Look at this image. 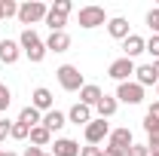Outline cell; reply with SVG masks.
<instances>
[{
	"label": "cell",
	"mask_w": 159,
	"mask_h": 156,
	"mask_svg": "<svg viewBox=\"0 0 159 156\" xmlns=\"http://www.w3.org/2000/svg\"><path fill=\"white\" fill-rule=\"evenodd\" d=\"M135 83H138L141 89H144V86H156L159 77L153 74V64H138V67H135Z\"/></svg>",
	"instance_id": "16"
},
{
	"label": "cell",
	"mask_w": 159,
	"mask_h": 156,
	"mask_svg": "<svg viewBox=\"0 0 159 156\" xmlns=\"http://www.w3.org/2000/svg\"><path fill=\"white\" fill-rule=\"evenodd\" d=\"M132 144H135V138L129 132V126H119V129H110L104 150H110L113 156H129V147H132Z\"/></svg>",
	"instance_id": "2"
},
{
	"label": "cell",
	"mask_w": 159,
	"mask_h": 156,
	"mask_svg": "<svg viewBox=\"0 0 159 156\" xmlns=\"http://www.w3.org/2000/svg\"><path fill=\"white\" fill-rule=\"evenodd\" d=\"M9 104H12V92H9V86H3V83H0V113H3Z\"/></svg>",
	"instance_id": "25"
},
{
	"label": "cell",
	"mask_w": 159,
	"mask_h": 156,
	"mask_svg": "<svg viewBox=\"0 0 159 156\" xmlns=\"http://www.w3.org/2000/svg\"><path fill=\"white\" fill-rule=\"evenodd\" d=\"M0 156H19V153H12V150H3V153H0Z\"/></svg>",
	"instance_id": "36"
},
{
	"label": "cell",
	"mask_w": 159,
	"mask_h": 156,
	"mask_svg": "<svg viewBox=\"0 0 159 156\" xmlns=\"http://www.w3.org/2000/svg\"><path fill=\"white\" fill-rule=\"evenodd\" d=\"M135 67H138L135 61L122 55V58L110 61V67H107V77H110V80H116V83H129V80L135 77Z\"/></svg>",
	"instance_id": "5"
},
{
	"label": "cell",
	"mask_w": 159,
	"mask_h": 156,
	"mask_svg": "<svg viewBox=\"0 0 159 156\" xmlns=\"http://www.w3.org/2000/svg\"><path fill=\"white\" fill-rule=\"evenodd\" d=\"M21 58V46L16 40H0V61L3 64H16Z\"/></svg>",
	"instance_id": "11"
},
{
	"label": "cell",
	"mask_w": 159,
	"mask_h": 156,
	"mask_svg": "<svg viewBox=\"0 0 159 156\" xmlns=\"http://www.w3.org/2000/svg\"><path fill=\"white\" fill-rule=\"evenodd\" d=\"M31 107H37L40 113H43V110L49 113V110H52V92H49L46 86H37L34 95H31Z\"/></svg>",
	"instance_id": "12"
},
{
	"label": "cell",
	"mask_w": 159,
	"mask_h": 156,
	"mask_svg": "<svg viewBox=\"0 0 159 156\" xmlns=\"http://www.w3.org/2000/svg\"><path fill=\"white\" fill-rule=\"evenodd\" d=\"M9 132H12V122H9V119H0V141H6Z\"/></svg>",
	"instance_id": "31"
},
{
	"label": "cell",
	"mask_w": 159,
	"mask_h": 156,
	"mask_svg": "<svg viewBox=\"0 0 159 156\" xmlns=\"http://www.w3.org/2000/svg\"><path fill=\"white\" fill-rule=\"evenodd\" d=\"M70 49V37H67V31H55V34H49L46 40V52H67Z\"/></svg>",
	"instance_id": "14"
},
{
	"label": "cell",
	"mask_w": 159,
	"mask_h": 156,
	"mask_svg": "<svg viewBox=\"0 0 159 156\" xmlns=\"http://www.w3.org/2000/svg\"><path fill=\"white\" fill-rule=\"evenodd\" d=\"M19 122H25L28 129H34V126H40V122H43V117H40V110H37V107H31V104H28V107H21Z\"/></svg>",
	"instance_id": "21"
},
{
	"label": "cell",
	"mask_w": 159,
	"mask_h": 156,
	"mask_svg": "<svg viewBox=\"0 0 159 156\" xmlns=\"http://www.w3.org/2000/svg\"><path fill=\"white\" fill-rule=\"evenodd\" d=\"M21 156H46V153H43V147H34V144H31V147H28Z\"/></svg>",
	"instance_id": "34"
},
{
	"label": "cell",
	"mask_w": 159,
	"mask_h": 156,
	"mask_svg": "<svg viewBox=\"0 0 159 156\" xmlns=\"http://www.w3.org/2000/svg\"><path fill=\"white\" fill-rule=\"evenodd\" d=\"M156 101H159V83H156Z\"/></svg>",
	"instance_id": "38"
},
{
	"label": "cell",
	"mask_w": 159,
	"mask_h": 156,
	"mask_svg": "<svg viewBox=\"0 0 159 156\" xmlns=\"http://www.w3.org/2000/svg\"><path fill=\"white\" fill-rule=\"evenodd\" d=\"M67 119L77 122V126H89L95 117H92V107H86V104H74V107L67 110Z\"/></svg>",
	"instance_id": "15"
},
{
	"label": "cell",
	"mask_w": 159,
	"mask_h": 156,
	"mask_svg": "<svg viewBox=\"0 0 159 156\" xmlns=\"http://www.w3.org/2000/svg\"><path fill=\"white\" fill-rule=\"evenodd\" d=\"M28 135H31V129H28L25 122H19V119H16V122H12V132H9V138H12V141H25Z\"/></svg>",
	"instance_id": "24"
},
{
	"label": "cell",
	"mask_w": 159,
	"mask_h": 156,
	"mask_svg": "<svg viewBox=\"0 0 159 156\" xmlns=\"http://www.w3.org/2000/svg\"><path fill=\"white\" fill-rule=\"evenodd\" d=\"M55 77H58V86L64 92H80V89L86 86V80H83L77 64H61L58 71H55Z\"/></svg>",
	"instance_id": "3"
},
{
	"label": "cell",
	"mask_w": 159,
	"mask_h": 156,
	"mask_svg": "<svg viewBox=\"0 0 159 156\" xmlns=\"http://www.w3.org/2000/svg\"><path fill=\"white\" fill-rule=\"evenodd\" d=\"M101 98H104V92H101V86H95V83H86L80 89V104H86V107H95Z\"/></svg>",
	"instance_id": "13"
},
{
	"label": "cell",
	"mask_w": 159,
	"mask_h": 156,
	"mask_svg": "<svg viewBox=\"0 0 159 156\" xmlns=\"http://www.w3.org/2000/svg\"><path fill=\"white\" fill-rule=\"evenodd\" d=\"M129 156H150V150H147V144H132Z\"/></svg>",
	"instance_id": "29"
},
{
	"label": "cell",
	"mask_w": 159,
	"mask_h": 156,
	"mask_svg": "<svg viewBox=\"0 0 159 156\" xmlns=\"http://www.w3.org/2000/svg\"><path fill=\"white\" fill-rule=\"evenodd\" d=\"M46 12H49L46 3H40V0H28V3H21V6H19V21H21V25H37V21L46 19Z\"/></svg>",
	"instance_id": "4"
},
{
	"label": "cell",
	"mask_w": 159,
	"mask_h": 156,
	"mask_svg": "<svg viewBox=\"0 0 159 156\" xmlns=\"http://www.w3.org/2000/svg\"><path fill=\"white\" fill-rule=\"evenodd\" d=\"M80 156H101V147L89 144V147H83V150H80Z\"/></svg>",
	"instance_id": "32"
},
{
	"label": "cell",
	"mask_w": 159,
	"mask_h": 156,
	"mask_svg": "<svg viewBox=\"0 0 159 156\" xmlns=\"http://www.w3.org/2000/svg\"><path fill=\"white\" fill-rule=\"evenodd\" d=\"M147 25H150V31H153V34L159 37V6H156V9H150V12H147Z\"/></svg>",
	"instance_id": "26"
},
{
	"label": "cell",
	"mask_w": 159,
	"mask_h": 156,
	"mask_svg": "<svg viewBox=\"0 0 159 156\" xmlns=\"http://www.w3.org/2000/svg\"><path fill=\"white\" fill-rule=\"evenodd\" d=\"M101 156H113V153H110V150H101Z\"/></svg>",
	"instance_id": "37"
},
{
	"label": "cell",
	"mask_w": 159,
	"mask_h": 156,
	"mask_svg": "<svg viewBox=\"0 0 159 156\" xmlns=\"http://www.w3.org/2000/svg\"><path fill=\"white\" fill-rule=\"evenodd\" d=\"M147 52H150V55H153V61L159 58V37H156V34H153V37L147 40Z\"/></svg>",
	"instance_id": "28"
},
{
	"label": "cell",
	"mask_w": 159,
	"mask_h": 156,
	"mask_svg": "<svg viewBox=\"0 0 159 156\" xmlns=\"http://www.w3.org/2000/svg\"><path fill=\"white\" fill-rule=\"evenodd\" d=\"M43 126L49 129V132H58L67 126V113H61V110H49V113H43Z\"/></svg>",
	"instance_id": "20"
},
{
	"label": "cell",
	"mask_w": 159,
	"mask_h": 156,
	"mask_svg": "<svg viewBox=\"0 0 159 156\" xmlns=\"http://www.w3.org/2000/svg\"><path fill=\"white\" fill-rule=\"evenodd\" d=\"M107 135H110V126H107V119H98V117H95L89 126H86V141H89V144H95V147H98V144H101Z\"/></svg>",
	"instance_id": "8"
},
{
	"label": "cell",
	"mask_w": 159,
	"mask_h": 156,
	"mask_svg": "<svg viewBox=\"0 0 159 156\" xmlns=\"http://www.w3.org/2000/svg\"><path fill=\"white\" fill-rule=\"evenodd\" d=\"M153 74H156V77H159V58L153 61Z\"/></svg>",
	"instance_id": "35"
},
{
	"label": "cell",
	"mask_w": 159,
	"mask_h": 156,
	"mask_svg": "<svg viewBox=\"0 0 159 156\" xmlns=\"http://www.w3.org/2000/svg\"><path fill=\"white\" fill-rule=\"evenodd\" d=\"M107 31H110V37L113 40H125L132 31H129V19H122V16H116V19H107Z\"/></svg>",
	"instance_id": "17"
},
{
	"label": "cell",
	"mask_w": 159,
	"mask_h": 156,
	"mask_svg": "<svg viewBox=\"0 0 159 156\" xmlns=\"http://www.w3.org/2000/svg\"><path fill=\"white\" fill-rule=\"evenodd\" d=\"M46 25H49V31L55 34V31H64V25H67V16H61V12H55L52 6H49V12H46Z\"/></svg>",
	"instance_id": "22"
},
{
	"label": "cell",
	"mask_w": 159,
	"mask_h": 156,
	"mask_svg": "<svg viewBox=\"0 0 159 156\" xmlns=\"http://www.w3.org/2000/svg\"><path fill=\"white\" fill-rule=\"evenodd\" d=\"M144 132H147V135H153V132H159V122L153 117H144Z\"/></svg>",
	"instance_id": "30"
},
{
	"label": "cell",
	"mask_w": 159,
	"mask_h": 156,
	"mask_svg": "<svg viewBox=\"0 0 159 156\" xmlns=\"http://www.w3.org/2000/svg\"><path fill=\"white\" fill-rule=\"evenodd\" d=\"M141 52H147V40L141 37V34H129V37L122 40V55L125 58L135 61V55H141Z\"/></svg>",
	"instance_id": "9"
},
{
	"label": "cell",
	"mask_w": 159,
	"mask_h": 156,
	"mask_svg": "<svg viewBox=\"0 0 159 156\" xmlns=\"http://www.w3.org/2000/svg\"><path fill=\"white\" fill-rule=\"evenodd\" d=\"M101 25H107L104 6H83V9H80V28L92 31V28H101Z\"/></svg>",
	"instance_id": "6"
},
{
	"label": "cell",
	"mask_w": 159,
	"mask_h": 156,
	"mask_svg": "<svg viewBox=\"0 0 159 156\" xmlns=\"http://www.w3.org/2000/svg\"><path fill=\"white\" fill-rule=\"evenodd\" d=\"M116 101H122V104H141L144 101V89H141L135 80L116 83Z\"/></svg>",
	"instance_id": "7"
},
{
	"label": "cell",
	"mask_w": 159,
	"mask_h": 156,
	"mask_svg": "<svg viewBox=\"0 0 159 156\" xmlns=\"http://www.w3.org/2000/svg\"><path fill=\"white\" fill-rule=\"evenodd\" d=\"M116 107H119L116 95H104L98 104H95V110H98V119H110L113 113H116Z\"/></svg>",
	"instance_id": "19"
},
{
	"label": "cell",
	"mask_w": 159,
	"mask_h": 156,
	"mask_svg": "<svg viewBox=\"0 0 159 156\" xmlns=\"http://www.w3.org/2000/svg\"><path fill=\"white\" fill-rule=\"evenodd\" d=\"M19 16V3L16 0H0V19H12Z\"/></svg>",
	"instance_id": "23"
},
{
	"label": "cell",
	"mask_w": 159,
	"mask_h": 156,
	"mask_svg": "<svg viewBox=\"0 0 159 156\" xmlns=\"http://www.w3.org/2000/svg\"><path fill=\"white\" fill-rule=\"evenodd\" d=\"M147 117H153V119L159 122V101H153V104L147 107Z\"/></svg>",
	"instance_id": "33"
},
{
	"label": "cell",
	"mask_w": 159,
	"mask_h": 156,
	"mask_svg": "<svg viewBox=\"0 0 159 156\" xmlns=\"http://www.w3.org/2000/svg\"><path fill=\"white\" fill-rule=\"evenodd\" d=\"M28 138H31V144H34V147H52V132H49L43 122H40V126H34Z\"/></svg>",
	"instance_id": "18"
},
{
	"label": "cell",
	"mask_w": 159,
	"mask_h": 156,
	"mask_svg": "<svg viewBox=\"0 0 159 156\" xmlns=\"http://www.w3.org/2000/svg\"><path fill=\"white\" fill-rule=\"evenodd\" d=\"M0 153H3V150H0Z\"/></svg>",
	"instance_id": "40"
},
{
	"label": "cell",
	"mask_w": 159,
	"mask_h": 156,
	"mask_svg": "<svg viewBox=\"0 0 159 156\" xmlns=\"http://www.w3.org/2000/svg\"><path fill=\"white\" fill-rule=\"evenodd\" d=\"M46 156H52V153H46Z\"/></svg>",
	"instance_id": "39"
},
{
	"label": "cell",
	"mask_w": 159,
	"mask_h": 156,
	"mask_svg": "<svg viewBox=\"0 0 159 156\" xmlns=\"http://www.w3.org/2000/svg\"><path fill=\"white\" fill-rule=\"evenodd\" d=\"M19 46H21V55H28L31 64H40V61L46 58V43L40 40V34L34 28H25L19 37Z\"/></svg>",
	"instance_id": "1"
},
{
	"label": "cell",
	"mask_w": 159,
	"mask_h": 156,
	"mask_svg": "<svg viewBox=\"0 0 159 156\" xmlns=\"http://www.w3.org/2000/svg\"><path fill=\"white\" fill-rule=\"evenodd\" d=\"M80 147L74 138H55L52 141V156H80Z\"/></svg>",
	"instance_id": "10"
},
{
	"label": "cell",
	"mask_w": 159,
	"mask_h": 156,
	"mask_svg": "<svg viewBox=\"0 0 159 156\" xmlns=\"http://www.w3.org/2000/svg\"><path fill=\"white\" fill-rule=\"evenodd\" d=\"M55 12H61V16H70V9H74V3L70 0H55V6H52Z\"/></svg>",
	"instance_id": "27"
}]
</instances>
